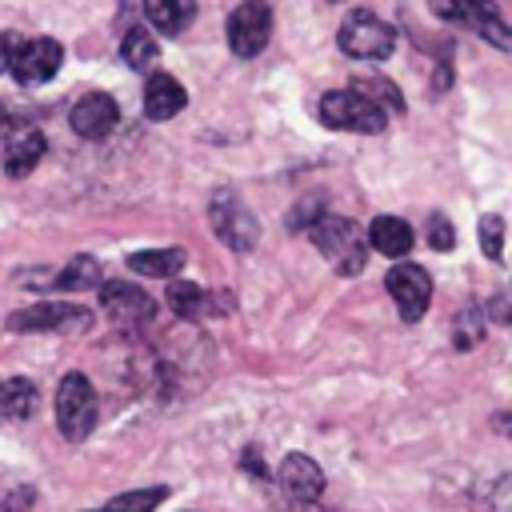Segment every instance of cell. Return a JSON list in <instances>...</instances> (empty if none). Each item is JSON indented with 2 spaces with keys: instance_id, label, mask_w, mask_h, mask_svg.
Instances as JSON below:
<instances>
[{
  "instance_id": "9a60e30c",
  "label": "cell",
  "mask_w": 512,
  "mask_h": 512,
  "mask_svg": "<svg viewBox=\"0 0 512 512\" xmlns=\"http://www.w3.org/2000/svg\"><path fill=\"white\" fill-rule=\"evenodd\" d=\"M368 244H372L380 256L400 260V256H408V248H412V228H408V220H400V216H376V220L368 224Z\"/></svg>"
},
{
  "instance_id": "5b68a950",
  "label": "cell",
  "mask_w": 512,
  "mask_h": 512,
  "mask_svg": "<svg viewBox=\"0 0 512 512\" xmlns=\"http://www.w3.org/2000/svg\"><path fill=\"white\" fill-rule=\"evenodd\" d=\"M228 48L240 60H252L264 52L268 36H272V4L268 0H240L228 12Z\"/></svg>"
},
{
  "instance_id": "ba28073f",
  "label": "cell",
  "mask_w": 512,
  "mask_h": 512,
  "mask_svg": "<svg viewBox=\"0 0 512 512\" xmlns=\"http://www.w3.org/2000/svg\"><path fill=\"white\" fill-rule=\"evenodd\" d=\"M384 288H388V296L396 300V308H400V316H404L408 324L420 320V316L428 312V300H432V276H428L420 264H408V260L392 264L388 276H384Z\"/></svg>"
},
{
  "instance_id": "7c38bea8",
  "label": "cell",
  "mask_w": 512,
  "mask_h": 512,
  "mask_svg": "<svg viewBox=\"0 0 512 512\" xmlns=\"http://www.w3.org/2000/svg\"><path fill=\"white\" fill-rule=\"evenodd\" d=\"M276 480H280L284 496H292L296 504H312V500L324 492V472H320V464H316L312 456H304V452H288V456L280 460Z\"/></svg>"
},
{
  "instance_id": "484cf974",
  "label": "cell",
  "mask_w": 512,
  "mask_h": 512,
  "mask_svg": "<svg viewBox=\"0 0 512 512\" xmlns=\"http://www.w3.org/2000/svg\"><path fill=\"white\" fill-rule=\"evenodd\" d=\"M428 244H432V248H440V252H448V248L456 244V232H452V220H448L444 212H436V216L428 220Z\"/></svg>"
},
{
  "instance_id": "603a6c76",
  "label": "cell",
  "mask_w": 512,
  "mask_h": 512,
  "mask_svg": "<svg viewBox=\"0 0 512 512\" xmlns=\"http://www.w3.org/2000/svg\"><path fill=\"white\" fill-rule=\"evenodd\" d=\"M164 496H168V488H140V492H124V496H116L112 504L92 508V512H152Z\"/></svg>"
},
{
  "instance_id": "e0dca14e",
  "label": "cell",
  "mask_w": 512,
  "mask_h": 512,
  "mask_svg": "<svg viewBox=\"0 0 512 512\" xmlns=\"http://www.w3.org/2000/svg\"><path fill=\"white\" fill-rule=\"evenodd\" d=\"M428 8L440 20L468 24V28H480L488 16H496V0H428Z\"/></svg>"
},
{
  "instance_id": "4fadbf2b",
  "label": "cell",
  "mask_w": 512,
  "mask_h": 512,
  "mask_svg": "<svg viewBox=\"0 0 512 512\" xmlns=\"http://www.w3.org/2000/svg\"><path fill=\"white\" fill-rule=\"evenodd\" d=\"M44 132L32 124H16L8 132V148H4V172L8 176H28L40 160H44Z\"/></svg>"
},
{
  "instance_id": "52a82bcc",
  "label": "cell",
  "mask_w": 512,
  "mask_h": 512,
  "mask_svg": "<svg viewBox=\"0 0 512 512\" xmlns=\"http://www.w3.org/2000/svg\"><path fill=\"white\" fill-rule=\"evenodd\" d=\"M92 324V312L80 308V304H60V300H48V304H32V308H20L8 316V328L12 332H88Z\"/></svg>"
},
{
  "instance_id": "83f0119b",
  "label": "cell",
  "mask_w": 512,
  "mask_h": 512,
  "mask_svg": "<svg viewBox=\"0 0 512 512\" xmlns=\"http://www.w3.org/2000/svg\"><path fill=\"white\" fill-rule=\"evenodd\" d=\"M492 508H496V512H512V476H504V480L492 488Z\"/></svg>"
},
{
  "instance_id": "6da1fadb",
  "label": "cell",
  "mask_w": 512,
  "mask_h": 512,
  "mask_svg": "<svg viewBox=\"0 0 512 512\" xmlns=\"http://www.w3.org/2000/svg\"><path fill=\"white\" fill-rule=\"evenodd\" d=\"M308 232H312V244L328 256V264H332L336 272L356 276V272L368 264V236H364V228H360L356 220L324 212V216H316V220L308 224Z\"/></svg>"
},
{
  "instance_id": "4316f807",
  "label": "cell",
  "mask_w": 512,
  "mask_h": 512,
  "mask_svg": "<svg viewBox=\"0 0 512 512\" xmlns=\"http://www.w3.org/2000/svg\"><path fill=\"white\" fill-rule=\"evenodd\" d=\"M32 488H16V492H8L4 500H0V512H28L32 508Z\"/></svg>"
},
{
  "instance_id": "d4e9b609",
  "label": "cell",
  "mask_w": 512,
  "mask_h": 512,
  "mask_svg": "<svg viewBox=\"0 0 512 512\" xmlns=\"http://www.w3.org/2000/svg\"><path fill=\"white\" fill-rule=\"evenodd\" d=\"M356 92H364V96H368V100H376L380 108L388 104V108L404 112V100H400V92H396L388 80H356Z\"/></svg>"
},
{
  "instance_id": "9c48e42d",
  "label": "cell",
  "mask_w": 512,
  "mask_h": 512,
  "mask_svg": "<svg viewBox=\"0 0 512 512\" xmlns=\"http://www.w3.org/2000/svg\"><path fill=\"white\" fill-rule=\"evenodd\" d=\"M60 60H64V48L48 36L40 40H20V48L12 52V64L8 72L20 80V84H44L60 72Z\"/></svg>"
},
{
  "instance_id": "d6986e66",
  "label": "cell",
  "mask_w": 512,
  "mask_h": 512,
  "mask_svg": "<svg viewBox=\"0 0 512 512\" xmlns=\"http://www.w3.org/2000/svg\"><path fill=\"white\" fill-rule=\"evenodd\" d=\"M120 60H124L128 68H136V72L152 68V64L160 60V44H156V36H152L148 28H128L124 40H120Z\"/></svg>"
},
{
  "instance_id": "f1b7e54d",
  "label": "cell",
  "mask_w": 512,
  "mask_h": 512,
  "mask_svg": "<svg viewBox=\"0 0 512 512\" xmlns=\"http://www.w3.org/2000/svg\"><path fill=\"white\" fill-rule=\"evenodd\" d=\"M16 48H20V36H16V32H4V36H0V72H8Z\"/></svg>"
},
{
  "instance_id": "ffe728a7",
  "label": "cell",
  "mask_w": 512,
  "mask_h": 512,
  "mask_svg": "<svg viewBox=\"0 0 512 512\" xmlns=\"http://www.w3.org/2000/svg\"><path fill=\"white\" fill-rule=\"evenodd\" d=\"M128 268L140 276H176L184 268V248H148V252H132Z\"/></svg>"
},
{
  "instance_id": "ac0fdd59",
  "label": "cell",
  "mask_w": 512,
  "mask_h": 512,
  "mask_svg": "<svg viewBox=\"0 0 512 512\" xmlns=\"http://www.w3.org/2000/svg\"><path fill=\"white\" fill-rule=\"evenodd\" d=\"M36 408V388L24 376L0 380V420H28Z\"/></svg>"
},
{
  "instance_id": "30bf717a",
  "label": "cell",
  "mask_w": 512,
  "mask_h": 512,
  "mask_svg": "<svg viewBox=\"0 0 512 512\" xmlns=\"http://www.w3.org/2000/svg\"><path fill=\"white\" fill-rule=\"evenodd\" d=\"M100 304H104V312H108L116 324H128V328L148 324L152 312H156L152 296H148L144 288L124 284V280H108V284H100Z\"/></svg>"
},
{
  "instance_id": "7402d4cb",
  "label": "cell",
  "mask_w": 512,
  "mask_h": 512,
  "mask_svg": "<svg viewBox=\"0 0 512 512\" xmlns=\"http://www.w3.org/2000/svg\"><path fill=\"white\" fill-rule=\"evenodd\" d=\"M168 304H172L176 316L192 320V316H200V312L208 308V296H204V288H196L192 280H172V284H168Z\"/></svg>"
},
{
  "instance_id": "7a4b0ae2",
  "label": "cell",
  "mask_w": 512,
  "mask_h": 512,
  "mask_svg": "<svg viewBox=\"0 0 512 512\" xmlns=\"http://www.w3.org/2000/svg\"><path fill=\"white\" fill-rule=\"evenodd\" d=\"M320 120L328 128H344V132H364V136H376L384 132L388 116L376 100H368L364 92L356 88H344V92H324L320 96Z\"/></svg>"
},
{
  "instance_id": "3957f363",
  "label": "cell",
  "mask_w": 512,
  "mask_h": 512,
  "mask_svg": "<svg viewBox=\"0 0 512 512\" xmlns=\"http://www.w3.org/2000/svg\"><path fill=\"white\" fill-rule=\"evenodd\" d=\"M208 224H212V232H216L232 252H252L256 240H260L256 216H252L248 204H244L236 192H228V188L212 192V200H208Z\"/></svg>"
},
{
  "instance_id": "44dd1931",
  "label": "cell",
  "mask_w": 512,
  "mask_h": 512,
  "mask_svg": "<svg viewBox=\"0 0 512 512\" xmlns=\"http://www.w3.org/2000/svg\"><path fill=\"white\" fill-rule=\"evenodd\" d=\"M92 284H100V264H96V256H72V260L64 264V272L56 276V288H60V292H80V288H92Z\"/></svg>"
},
{
  "instance_id": "2e32d148",
  "label": "cell",
  "mask_w": 512,
  "mask_h": 512,
  "mask_svg": "<svg viewBox=\"0 0 512 512\" xmlns=\"http://www.w3.org/2000/svg\"><path fill=\"white\" fill-rule=\"evenodd\" d=\"M144 16L156 32L180 36L196 16V0H144Z\"/></svg>"
},
{
  "instance_id": "5bb4252c",
  "label": "cell",
  "mask_w": 512,
  "mask_h": 512,
  "mask_svg": "<svg viewBox=\"0 0 512 512\" xmlns=\"http://www.w3.org/2000/svg\"><path fill=\"white\" fill-rule=\"evenodd\" d=\"M184 104H188V96H184V88H180L172 76L156 72V76L144 84V116H148V120H172Z\"/></svg>"
},
{
  "instance_id": "cb8c5ba5",
  "label": "cell",
  "mask_w": 512,
  "mask_h": 512,
  "mask_svg": "<svg viewBox=\"0 0 512 512\" xmlns=\"http://www.w3.org/2000/svg\"><path fill=\"white\" fill-rule=\"evenodd\" d=\"M480 252L488 260H500V252H504V220L500 216H480Z\"/></svg>"
},
{
  "instance_id": "8fae6325",
  "label": "cell",
  "mask_w": 512,
  "mask_h": 512,
  "mask_svg": "<svg viewBox=\"0 0 512 512\" xmlns=\"http://www.w3.org/2000/svg\"><path fill=\"white\" fill-rule=\"evenodd\" d=\"M116 120H120V108H116V100L104 96V92L80 96V100L72 104V112H68L72 132L84 136V140H104V136L116 128Z\"/></svg>"
},
{
  "instance_id": "277c9868",
  "label": "cell",
  "mask_w": 512,
  "mask_h": 512,
  "mask_svg": "<svg viewBox=\"0 0 512 512\" xmlns=\"http://www.w3.org/2000/svg\"><path fill=\"white\" fill-rule=\"evenodd\" d=\"M56 424L68 440H84L96 428V388L88 376L68 372L56 388Z\"/></svg>"
},
{
  "instance_id": "8992f818",
  "label": "cell",
  "mask_w": 512,
  "mask_h": 512,
  "mask_svg": "<svg viewBox=\"0 0 512 512\" xmlns=\"http://www.w3.org/2000/svg\"><path fill=\"white\" fill-rule=\"evenodd\" d=\"M340 48L352 60H384L396 48V32L380 16H372V12H352L340 24Z\"/></svg>"
}]
</instances>
